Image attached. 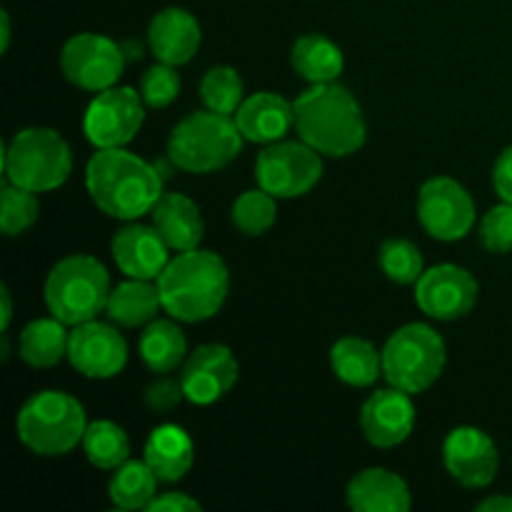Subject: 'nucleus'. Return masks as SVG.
<instances>
[{"label":"nucleus","mask_w":512,"mask_h":512,"mask_svg":"<svg viewBox=\"0 0 512 512\" xmlns=\"http://www.w3.org/2000/svg\"><path fill=\"white\" fill-rule=\"evenodd\" d=\"M160 308H163V300H160L158 283L153 285L150 280L128 278L110 290L105 313L115 325L143 328V325L153 323Z\"/></svg>","instance_id":"nucleus-24"},{"label":"nucleus","mask_w":512,"mask_h":512,"mask_svg":"<svg viewBox=\"0 0 512 512\" xmlns=\"http://www.w3.org/2000/svg\"><path fill=\"white\" fill-rule=\"evenodd\" d=\"M148 510L150 512H193V510H200V503L185 493H163V495H155L153 503L148 505Z\"/></svg>","instance_id":"nucleus-39"},{"label":"nucleus","mask_w":512,"mask_h":512,"mask_svg":"<svg viewBox=\"0 0 512 512\" xmlns=\"http://www.w3.org/2000/svg\"><path fill=\"white\" fill-rule=\"evenodd\" d=\"M140 358L153 373L168 375L188 360V340L173 320H153L140 335Z\"/></svg>","instance_id":"nucleus-26"},{"label":"nucleus","mask_w":512,"mask_h":512,"mask_svg":"<svg viewBox=\"0 0 512 512\" xmlns=\"http://www.w3.org/2000/svg\"><path fill=\"white\" fill-rule=\"evenodd\" d=\"M150 215H153V228L175 253L198 248L200 240H203V215L188 195L163 193L150 210Z\"/></svg>","instance_id":"nucleus-21"},{"label":"nucleus","mask_w":512,"mask_h":512,"mask_svg":"<svg viewBox=\"0 0 512 512\" xmlns=\"http://www.w3.org/2000/svg\"><path fill=\"white\" fill-rule=\"evenodd\" d=\"M68 360L85 378H113L128 363V345L123 335L108 323L88 320L70 333Z\"/></svg>","instance_id":"nucleus-14"},{"label":"nucleus","mask_w":512,"mask_h":512,"mask_svg":"<svg viewBox=\"0 0 512 512\" xmlns=\"http://www.w3.org/2000/svg\"><path fill=\"white\" fill-rule=\"evenodd\" d=\"M275 195L268 190H245L233 203V223L245 235H263L275 225Z\"/></svg>","instance_id":"nucleus-32"},{"label":"nucleus","mask_w":512,"mask_h":512,"mask_svg":"<svg viewBox=\"0 0 512 512\" xmlns=\"http://www.w3.org/2000/svg\"><path fill=\"white\" fill-rule=\"evenodd\" d=\"M415 303L435 320L465 318L478 303V280L460 265H435L415 283Z\"/></svg>","instance_id":"nucleus-13"},{"label":"nucleus","mask_w":512,"mask_h":512,"mask_svg":"<svg viewBox=\"0 0 512 512\" xmlns=\"http://www.w3.org/2000/svg\"><path fill=\"white\" fill-rule=\"evenodd\" d=\"M478 510H483V512H512V498H510V495H493V498L478 503Z\"/></svg>","instance_id":"nucleus-40"},{"label":"nucleus","mask_w":512,"mask_h":512,"mask_svg":"<svg viewBox=\"0 0 512 512\" xmlns=\"http://www.w3.org/2000/svg\"><path fill=\"white\" fill-rule=\"evenodd\" d=\"M168 243L148 225H125L113 238V258L120 273L138 280H158L170 263Z\"/></svg>","instance_id":"nucleus-18"},{"label":"nucleus","mask_w":512,"mask_h":512,"mask_svg":"<svg viewBox=\"0 0 512 512\" xmlns=\"http://www.w3.org/2000/svg\"><path fill=\"white\" fill-rule=\"evenodd\" d=\"M480 243L490 253H512V203L490 208L480 220Z\"/></svg>","instance_id":"nucleus-36"},{"label":"nucleus","mask_w":512,"mask_h":512,"mask_svg":"<svg viewBox=\"0 0 512 512\" xmlns=\"http://www.w3.org/2000/svg\"><path fill=\"white\" fill-rule=\"evenodd\" d=\"M163 310L180 323H200L223 308L230 290L228 265L210 250H185L170 258L158 278Z\"/></svg>","instance_id":"nucleus-3"},{"label":"nucleus","mask_w":512,"mask_h":512,"mask_svg":"<svg viewBox=\"0 0 512 512\" xmlns=\"http://www.w3.org/2000/svg\"><path fill=\"white\" fill-rule=\"evenodd\" d=\"M300 140L320 155L345 158L363 148L365 115L355 95L340 83H315L293 103Z\"/></svg>","instance_id":"nucleus-1"},{"label":"nucleus","mask_w":512,"mask_h":512,"mask_svg":"<svg viewBox=\"0 0 512 512\" xmlns=\"http://www.w3.org/2000/svg\"><path fill=\"white\" fill-rule=\"evenodd\" d=\"M380 268L393 283L400 285L418 283L420 275L425 273L423 255H420L418 245L405 238L385 240L383 248H380Z\"/></svg>","instance_id":"nucleus-33"},{"label":"nucleus","mask_w":512,"mask_h":512,"mask_svg":"<svg viewBox=\"0 0 512 512\" xmlns=\"http://www.w3.org/2000/svg\"><path fill=\"white\" fill-rule=\"evenodd\" d=\"M180 93V75L175 65L160 63L150 65L140 78V95L150 108H168Z\"/></svg>","instance_id":"nucleus-35"},{"label":"nucleus","mask_w":512,"mask_h":512,"mask_svg":"<svg viewBox=\"0 0 512 512\" xmlns=\"http://www.w3.org/2000/svg\"><path fill=\"white\" fill-rule=\"evenodd\" d=\"M158 475L145 460H125L110 478L108 495L118 510H148L158 495Z\"/></svg>","instance_id":"nucleus-29"},{"label":"nucleus","mask_w":512,"mask_h":512,"mask_svg":"<svg viewBox=\"0 0 512 512\" xmlns=\"http://www.w3.org/2000/svg\"><path fill=\"white\" fill-rule=\"evenodd\" d=\"M143 460L153 468L160 483H178L193 468V440H190V435L180 425H158L148 435Z\"/></svg>","instance_id":"nucleus-23"},{"label":"nucleus","mask_w":512,"mask_h":512,"mask_svg":"<svg viewBox=\"0 0 512 512\" xmlns=\"http://www.w3.org/2000/svg\"><path fill=\"white\" fill-rule=\"evenodd\" d=\"M233 118L243 138L250 143H278L288 135L290 128H295L293 103L270 90L245 98Z\"/></svg>","instance_id":"nucleus-20"},{"label":"nucleus","mask_w":512,"mask_h":512,"mask_svg":"<svg viewBox=\"0 0 512 512\" xmlns=\"http://www.w3.org/2000/svg\"><path fill=\"white\" fill-rule=\"evenodd\" d=\"M203 40V30L193 13L183 8H163L153 15L148 43L155 58L168 65H185L195 58Z\"/></svg>","instance_id":"nucleus-19"},{"label":"nucleus","mask_w":512,"mask_h":512,"mask_svg":"<svg viewBox=\"0 0 512 512\" xmlns=\"http://www.w3.org/2000/svg\"><path fill=\"white\" fill-rule=\"evenodd\" d=\"M445 340L430 325L410 323L395 330L383 348V375L393 388L425 393L445 368Z\"/></svg>","instance_id":"nucleus-8"},{"label":"nucleus","mask_w":512,"mask_h":512,"mask_svg":"<svg viewBox=\"0 0 512 512\" xmlns=\"http://www.w3.org/2000/svg\"><path fill=\"white\" fill-rule=\"evenodd\" d=\"M15 430H18L20 443L35 455H45V458L65 455L75 445L83 443V435L88 430L85 408L80 400L63 390H43L25 400L15 418Z\"/></svg>","instance_id":"nucleus-4"},{"label":"nucleus","mask_w":512,"mask_h":512,"mask_svg":"<svg viewBox=\"0 0 512 512\" xmlns=\"http://www.w3.org/2000/svg\"><path fill=\"white\" fill-rule=\"evenodd\" d=\"M493 185L495 193L500 195V200L512 203V145L500 153V158L495 160L493 168Z\"/></svg>","instance_id":"nucleus-38"},{"label":"nucleus","mask_w":512,"mask_h":512,"mask_svg":"<svg viewBox=\"0 0 512 512\" xmlns=\"http://www.w3.org/2000/svg\"><path fill=\"white\" fill-rule=\"evenodd\" d=\"M443 460L448 473L465 488H488L500 468L493 438L470 425L450 430L443 443Z\"/></svg>","instance_id":"nucleus-15"},{"label":"nucleus","mask_w":512,"mask_h":512,"mask_svg":"<svg viewBox=\"0 0 512 512\" xmlns=\"http://www.w3.org/2000/svg\"><path fill=\"white\" fill-rule=\"evenodd\" d=\"M85 185L105 215L135 220L150 213L163 195V178L153 163L125 148H103L85 168Z\"/></svg>","instance_id":"nucleus-2"},{"label":"nucleus","mask_w":512,"mask_h":512,"mask_svg":"<svg viewBox=\"0 0 512 512\" xmlns=\"http://www.w3.org/2000/svg\"><path fill=\"white\" fill-rule=\"evenodd\" d=\"M418 218L435 240L453 243L473 230L475 203L458 180L440 175L420 188Z\"/></svg>","instance_id":"nucleus-12"},{"label":"nucleus","mask_w":512,"mask_h":512,"mask_svg":"<svg viewBox=\"0 0 512 512\" xmlns=\"http://www.w3.org/2000/svg\"><path fill=\"white\" fill-rule=\"evenodd\" d=\"M0 20H3V53H5L10 45V15L3 10V13H0Z\"/></svg>","instance_id":"nucleus-42"},{"label":"nucleus","mask_w":512,"mask_h":512,"mask_svg":"<svg viewBox=\"0 0 512 512\" xmlns=\"http://www.w3.org/2000/svg\"><path fill=\"white\" fill-rule=\"evenodd\" d=\"M348 505L358 512H408L413 498L400 475L385 468H368L350 480Z\"/></svg>","instance_id":"nucleus-22"},{"label":"nucleus","mask_w":512,"mask_h":512,"mask_svg":"<svg viewBox=\"0 0 512 512\" xmlns=\"http://www.w3.org/2000/svg\"><path fill=\"white\" fill-rule=\"evenodd\" d=\"M125 68L123 45L98 33H78L63 45L60 70L75 88L100 93L113 88Z\"/></svg>","instance_id":"nucleus-11"},{"label":"nucleus","mask_w":512,"mask_h":512,"mask_svg":"<svg viewBox=\"0 0 512 512\" xmlns=\"http://www.w3.org/2000/svg\"><path fill=\"white\" fill-rule=\"evenodd\" d=\"M243 133L233 115L198 110L180 120L168 138V155L185 173H215L238 158Z\"/></svg>","instance_id":"nucleus-5"},{"label":"nucleus","mask_w":512,"mask_h":512,"mask_svg":"<svg viewBox=\"0 0 512 512\" xmlns=\"http://www.w3.org/2000/svg\"><path fill=\"white\" fill-rule=\"evenodd\" d=\"M200 98L205 108L223 115H235L243 103V78L230 65H215L200 80Z\"/></svg>","instance_id":"nucleus-31"},{"label":"nucleus","mask_w":512,"mask_h":512,"mask_svg":"<svg viewBox=\"0 0 512 512\" xmlns=\"http://www.w3.org/2000/svg\"><path fill=\"white\" fill-rule=\"evenodd\" d=\"M110 275L93 255H68L53 265L45 280V305L65 325L95 320L110 298Z\"/></svg>","instance_id":"nucleus-6"},{"label":"nucleus","mask_w":512,"mask_h":512,"mask_svg":"<svg viewBox=\"0 0 512 512\" xmlns=\"http://www.w3.org/2000/svg\"><path fill=\"white\" fill-rule=\"evenodd\" d=\"M290 60H293L295 73L313 85L338 80V75L343 73L345 65L343 50H340L333 40L325 38V35L320 33H310L295 40Z\"/></svg>","instance_id":"nucleus-27"},{"label":"nucleus","mask_w":512,"mask_h":512,"mask_svg":"<svg viewBox=\"0 0 512 512\" xmlns=\"http://www.w3.org/2000/svg\"><path fill=\"white\" fill-rule=\"evenodd\" d=\"M323 178V160L308 143H270L255 160V180L275 198H300Z\"/></svg>","instance_id":"nucleus-9"},{"label":"nucleus","mask_w":512,"mask_h":512,"mask_svg":"<svg viewBox=\"0 0 512 512\" xmlns=\"http://www.w3.org/2000/svg\"><path fill=\"white\" fill-rule=\"evenodd\" d=\"M360 428L375 448H395L405 443L415 428V405L400 388L375 390L360 410Z\"/></svg>","instance_id":"nucleus-17"},{"label":"nucleus","mask_w":512,"mask_h":512,"mask_svg":"<svg viewBox=\"0 0 512 512\" xmlns=\"http://www.w3.org/2000/svg\"><path fill=\"white\" fill-rule=\"evenodd\" d=\"M70 333L63 320L40 318L25 325L20 333V358L33 368H53L60 360L68 358Z\"/></svg>","instance_id":"nucleus-28"},{"label":"nucleus","mask_w":512,"mask_h":512,"mask_svg":"<svg viewBox=\"0 0 512 512\" xmlns=\"http://www.w3.org/2000/svg\"><path fill=\"white\" fill-rule=\"evenodd\" d=\"M0 228L5 235H20L38 220L40 205L33 190H25L20 185L5 180L3 190H0Z\"/></svg>","instance_id":"nucleus-34"},{"label":"nucleus","mask_w":512,"mask_h":512,"mask_svg":"<svg viewBox=\"0 0 512 512\" xmlns=\"http://www.w3.org/2000/svg\"><path fill=\"white\" fill-rule=\"evenodd\" d=\"M145 120V100L138 90L120 88L100 90L85 110V138L98 150L125 148L138 135Z\"/></svg>","instance_id":"nucleus-10"},{"label":"nucleus","mask_w":512,"mask_h":512,"mask_svg":"<svg viewBox=\"0 0 512 512\" xmlns=\"http://www.w3.org/2000/svg\"><path fill=\"white\" fill-rule=\"evenodd\" d=\"M0 303H3V313H0V328H3V333L8 330L10 325V318H13V300H10V290L0 288Z\"/></svg>","instance_id":"nucleus-41"},{"label":"nucleus","mask_w":512,"mask_h":512,"mask_svg":"<svg viewBox=\"0 0 512 512\" xmlns=\"http://www.w3.org/2000/svg\"><path fill=\"white\" fill-rule=\"evenodd\" d=\"M183 398H185L183 383H180V380L168 378V375H163V378H158L155 383H150L143 395L145 405H148L150 410H155V413L173 410Z\"/></svg>","instance_id":"nucleus-37"},{"label":"nucleus","mask_w":512,"mask_h":512,"mask_svg":"<svg viewBox=\"0 0 512 512\" xmlns=\"http://www.w3.org/2000/svg\"><path fill=\"white\" fill-rule=\"evenodd\" d=\"M330 363H333V373L353 388H368L383 373V353H378L373 343L355 335L340 338L333 345Z\"/></svg>","instance_id":"nucleus-25"},{"label":"nucleus","mask_w":512,"mask_h":512,"mask_svg":"<svg viewBox=\"0 0 512 512\" xmlns=\"http://www.w3.org/2000/svg\"><path fill=\"white\" fill-rule=\"evenodd\" d=\"M5 180L33 193L60 188L73 173V153L60 133L25 128L13 135L3 153Z\"/></svg>","instance_id":"nucleus-7"},{"label":"nucleus","mask_w":512,"mask_h":512,"mask_svg":"<svg viewBox=\"0 0 512 512\" xmlns=\"http://www.w3.org/2000/svg\"><path fill=\"white\" fill-rule=\"evenodd\" d=\"M83 453L95 468L115 470L130 460V440L113 420H95L83 435Z\"/></svg>","instance_id":"nucleus-30"},{"label":"nucleus","mask_w":512,"mask_h":512,"mask_svg":"<svg viewBox=\"0 0 512 512\" xmlns=\"http://www.w3.org/2000/svg\"><path fill=\"white\" fill-rule=\"evenodd\" d=\"M238 375V360L228 345H200L183 363L180 383L190 403L213 405L235 388Z\"/></svg>","instance_id":"nucleus-16"}]
</instances>
